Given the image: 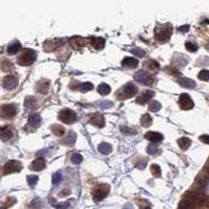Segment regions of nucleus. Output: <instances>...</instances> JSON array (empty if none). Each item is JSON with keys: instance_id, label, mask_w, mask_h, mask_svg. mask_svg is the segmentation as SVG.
<instances>
[{"instance_id": "nucleus-6", "label": "nucleus", "mask_w": 209, "mask_h": 209, "mask_svg": "<svg viewBox=\"0 0 209 209\" xmlns=\"http://www.w3.org/2000/svg\"><path fill=\"white\" fill-rule=\"evenodd\" d=\"M135 80L137 81V82L141 83V84L150 85V84H152L153 79L151 78V76H150V75H149L147 72H145V70L141 69V70H139V72H136V75H135Z\"/></svg>"}, {"instance_id": "nucleus-8", "label": "nucleus", "mask_w": 209, "mask_h": 209, "mask_svg": "<svg viewBox=\"0 0 209 209\" xmlns=\"http://www.w3.org/2000/svg\"><path fill=\"white\" fill-rule=\"evenodd\" d=\"M179 104H180L181 108H182V109H185V110L191 109V108L193 107V105H195L192 99H191L190 96H189L188 94H182V95L180 96Z\"/></svg>"}, {"instance_id": "nucleus-1", "label": "nucleus", "mask_w": 209, "mask_h": 209, "mask_svg": "<svg viewBox=\"0 0 209 209\" xmlns=\"http://www.w3.org/2000/svg\"><path fill=\"white\" fill-rule=\"evenodd\" d=\"M172 33V26L169 23L165 24H158L155 29V39L161 42H166L170 38Z\"/></svg>"}, {"instance_id": "nucleus-31", "label": "nucleus", "mask_w": 209, "mask_h": 209, "mask_svg": "<svg viewBox=\"0 0 209 209\" xmlns=\"http://www.w3.org/2000/svg\"><path fill=\"white\" fill-rule=\"evenodd\" d=\"M37 182H38V177L37 176H34V174H29V176H27V183H29V185L32 187V188L36 186Z\"/></svg>"}, {"instance_id": "nucleus-28", "label": "nucleus", "mask_w": 209, "mask_h": 209, "mask_svg": "<svg viewBox=\"0 0 209 209\" xmlns=\"http://www.w3.org/2000/svg\"><path fill=\"white\" fill-rule=\"evenodd\" d=\"M161 103L158 101H155V100H152V101L149 102L148 104V107H149V110H151V112H158V110L161 108Z\"/></svg>"}, {"instance_id": "nucleus-9", "label": "nucleus", "mask_w": 209, "mask_h": 209, "mask_svg": "<svg viewBox=\"0 0 209 209\" xmlns=\"http://www.w3.org/2000/svg\"><path fill=\"white\" fill-rule=\"evenodd\" d=\"M17 114V106L15 104H6V105L2 106L1 115L3 118L12 119Z\"/></svg>"}, {"instance_id": "nucleus-32", "label": "nucleus", "mask_w": 209, "mask_h": 209, "mask_svg": "<svg viewBox=\"0 0 209 209\" xmlns=\"http://www.w3.org/2000/svg\"><path fill=\"white\" fill-rule=\"evenodd\" d=\"M93 88H94V85H93V83H91V82L82 83L80 86V91H82V93H86V91H91Z\"/></svg>"}, {"instance_id": "nucleus-46", "label": "nucleus", "mask_w": 209, "mask_h": 209, "mask_svg": "<svg viewBox=\"0 0 209 209\" xmlns=\"http://www.w3.org/2000/svg\"><path fill=\"white\" fill-rule=\"evenodd\" d=\"M145 209H151L150 207H146V208H145Z\"/></svg>"}, {"instance_id": "nucleus-4", "label": "nucleus", "mask_w": 209, "mask_h": 209, "mask_svg": "<svg viewBox=\"0 0 209 209\" xmlns=\"http://www.w3.org/2000/svg\"><path fill=\"white\" fill-rule=\"evenodd\" d=\"M59 119H60L63 123L72 124V123L77 120V116H76V112H75L74 110L69 109V108H63V109L59 112Z\"/></svg>"}, {"instance_id": "nucleus-24", "label": "nucleus", "mask_w": 209, "mask_h": 209, "mask_svg": "<svg viewBox=\"0 0 209 209\" xmlns=\"http://www.w3.org/2000/svg\"><path fill=\"white\" fill-rule=\"evenodd\" d=\"M178 144H179V146H180L181 149L186 150V149H188L189 147H190L191 140L188 139V138H186V137H183V138H181V139L178 140Z\"/></svg>"}, {"instance_id": "nucleus-19", "label": "nucleus", "mask_w": 209, "mask_h": 209, "mask_svg": "<svg viewBox=\"0 0 209 209\" xmlns=\"http://www.w3.org/2000/svg\"><path fill=\"white\" fill-rule=\"evenodd\" d=\"M13 136H14V134H13L12 129L8 128V126H3L1 128V139H2V141L11 140L13 138Z\"/></svg>"}, {"instance_id": "nucleus-42", "label": "nucleus", "mask_w": 209, "mask_h": 209, "mask_svg": "<svg viewBox=\"0 0 209 209\" xmlns=\"http://www.w3.org/2000/svg\"><path fill=\"white\" fill-rule=\"evenodd\" d=\"M41 205H42V204H41V201H40L39 199L34 200V201L31 203V206H32V207H39V206H41Z\"/></svg>"}, {"instance_id": "nucleus-14", "label": "nucleus", "mask_w": 209, "mask_h": 209, "mask_svg": "<svg viewBox=\"0 0 209 209\" xmlns=\"http://www.w3.org/2000/svg\"><path fill=\"white\" fill-rule=\"evenodd\" d=\"M145 138H146L147 140L150 141L151 143H155V144L161 142V141H163V139H164L162 134L155 133V131H148V133L145 135Z\"/></svg>"}, {"instance_id": "nucleus-18", "label": "nucleus", "mask_w": 209, "mask_h": 209, "mask_svg": "<svg viewBox=\"0 0 209 209\" xmlns=\"http://www.w3.org/2000/svg\"><path fill=\"white\" fill-rule=\"evenodd\" d=\"M76 139H77L76 133H74V131H69V133L66 134V136H65L64 140H63V143H64L65 145H67V146H72V145L75 144V142H76Z\"/></svg>"}, {"instance_id": "nucleus-21", "label": "nucleus", "mask_w": 209, "mask_h": 209, "mask_svg": "<svg viewBox=\"0 0 209 209\" xmlns=\"http://www.w3.org/2000/svg\"><path fill=\"white\" fill-rule=\"evenodd\" d=\"M21 48V44L19 41H15L13 42V43H11L10 45L8 46V48H6V51H8V54L11 55H15L16 53H18L19 51H20Z\"/></svg>"}, {"instance_id": "nucleus-38", "label": "nucleus", "mask_w": 209, "mask_h": 209, "mask_svg": "<svg viewBox=\"0 0 209 209\" xmlns=\"http://www.w3.org/2000/svg\"><path fill=\"white\" fill-rule=\"evenodd\" d=\"M146 64H149L148 69H150V70H157L159 69V64L155 62V60H148L146 62Z\"/></svg>"}, {"instance_id": "nucleus-13", "label": "nucleus", "mask_w": 209, "mask_h": 209, "mask_svg": "<svg viewBox=\"0 0 209 209\" xmlns=\"http://www.w3.org/2000/svg\"><path fill=\"white\" fill-rule=\"evenodd\" d=\"M29 168L32 170H35V171H40V170L44 169L45 168V160L43 158H37L33 161Z\"/></svg>"}, {"instance_id": "nucleus-5", "label": "nucleus", "mask_w": 209, "mask_h": 209, "mask_svg": "<svg viewBox=\"0 0 209 209\" xmlns=\"http://www.w3.org/2000/svg\"><path fill=\"white\" fill-rule=\"evenodd\" d=\"M22 169V164L16 160H11L6 162L3 167L4 174H13V172H19Z\"/></svg>"}, {"instance_id": "nucleus-17", "label": "nucleus", "mask_w": 209, "mask_h": 209, "mask_svg": "<svg viewBox=\"0 0 209 209\" xmlns=\"http://www.w3.org/2000/svg\"><path fill=\"white\" fill-rule=\"evenodd\" d=\"M178 83L183 87H186V88H195V82L193 80L189 78H185V77H181V78H178L177 79Z\"/></svg>"}, {"instance_id": "nucleus-2", "label": "nucleus", "mask_w": 209, "mask_h": 209, "mask_svg": "<svg viewBox=\"0 0 209 209\" xmlns=\"http://www.w3.org/2000/svg\"><path fill=\"white\" fill-rule=\"evenodd\" d=\"M36 58H37V54H36L35 51L31 50V48H26L24 51V53L19 57L18 63L20 65H24V66L31 65L35 62Z\"/></svg>"}, {"instance_id": "nucleus-25", "label": "nucleus", "mask_w": 209, "mask_h": 209, "mask_svg": "<svg viewBox=\"0 0 209 209\" xmlns=\"http://www.w3.org/2000/svg\"><path fill=\"white\" fill-rule=\"evenodd\" d=\"M98 93L102 96H106L110 93V86L106 83H101V84L98 86Z\"/></svg>"}, {"instance_id": "nucleus-29", "label": "nucleus", "mask_w": 209, "mask_h": 209, "mask_svg": "<svg viewBox=\"0 0 209 209\" xmlns=\"http://www.w3.org/2000/svg\"><path fill=\"white\" fill-rule=\"evenodd\" d=\"M150 171H151V174H152V176L155 177V178H159V177L161 176V168H160V166L157 165V164H152V165L150 166Z\"/></svg>"}, {"instance_id": "nucleus-22", "label": "nucleus", "mask_w": 209, "mask_h": 209, "mask_svg": "<svg viewBox=\"0 0 209 209\" xmlns=\"http://www.w3.org/2000/svg\"><path fill=\"white\" fill-rule=\"evenodd\" d=\"M98 150L101 153H103V155H109L112 150V145L108 144V143L103 142V143H101V144H99Z\"/></svg>"}, {"instance_id": "nucleus-43", "label": "nucleus", "mask_w": 209, "mask_h": 209, "mask_svg": "<svg viewBox=\"0 0 209 209\" xmlns=\"http://www.w3.org/2000/svg\"><path fill=\"white\" fill-rule=\"evenodd\" d=\"M200 140H201L203 143H205V144H209V136L208 135H202L201 137H200Z\"/></svg>"}, {"instance_id": "nucleus-7", "label": "nucleus", "mask_w": 209, "mask_h": 209, "mask_svg": "<svg viewBox=\"0 0 209 209\" xmlns=\"http://www.w3.org/2000/svg\"><path fill=\"white\" fill-rule=\"evenodd\" d=\"M108 191H109V187L106 186V185H101V186L97 187V188L95 189V191H94V193H93L94 201H95L96 203H97V202L102 201V200H103L104 198L107 195Z\"/></svg>"}, {"instance_id": "nucleus-15", "label": "nucleus", "mask_w": 209, "mask_h": 209, "mask_svg": "<svg viewBox=\"0 0 209 209\" xmlns=\"http://www.w3.org/2000/svg\"><path fill=\"white\" fill-rule=\"evenodd\" d=\"M41 123V117L39 115H31L29 118V121H27V126L32 127L33 129L38 128V126Z\"/></svg>"}, {"instance_id": "nucleus-40", "label": "nucleus", "mask_w": 209, "mask_h": 209, "mask_svg": "<svg viewBox=\"0 0 209 209\" xmlns=\"http://www.w3.org/2000/svg\"><path fill=\"white\" fill-rule=\"evenodd\" d=\"M69 207V202H64V203H62V204L56 205L57 209H67Z\"/></svg>"}, {"instance_id": "nucleus-12", "label": "nucleus", "mask_w": 209, "mask_h": 209, "mask_svg": "<svg viewBox=\"0 0 209 209\" xmlns=\"http://www.w3.org/2000/svg\"><path fill=\"white\" fill-rule=\"evenodd\" d=\"M153 96H155V93H153L152 91H143L142 94L139 96V97L137 98V103L139 104H145L147 103V102L149 101L150 99H152Z\"/></svg>"}, {"instance_id": "nucleus-39", "label": "nucleus", "mask_w": 209, "mask_h": 209, "mask_svg": "<svg viewBox=\"0 0 209 209\" xmlns=\"http://www.w3.org/2000/svg\"><path fill=\"white\" fill-rule=\"evenodd\" d=\"M131 53H133L134 55H136L137 57H144L145 56V52L143 50H141V48H133V50L131 51Z\"/></svg>"}, {"instance_id": "nucleus-41", "label": "nucleus", "mask_w": 209, "mask_h": 209, "mask_svg": "<svg viewBox=\"0 0 209 209\" xmlns=\"http://www.w3.org/2000/svg\"><path fill=\"white\" fill-rule=\"evenodd\" d=\"M178 31H179V32H181V33H187V32L189 31V25H188V24L182 25V26L179 27Z\"/></svg>"}, {"instance_id": "nucleus-20", "label": "nucleus", "mask_w": 209, "mask_h": 209, "mask_svg": "<svg viewBox=\"0 0 209 209\" xmlns=\"http://www.w3.org/2000/svg\"><path fill=\"white\" fill-rule=\"evenodd\" d=\"M91 44L93 48H96V50H100V48H104V45H105V41H104L103 38H91Z\"/></svg>"}, {"instance_id": "nucleus-44", "label": "nucleus", "mask_w": 209, "mask_h": 209, "mask_svg": "<svg viewBox=\"0 0 209 209\" xmlns=\"http://www.w3.org/2000/svg\"><path fill=\"white\" fill-rule=\"evenodd\" d=\"M99 104H100V105H101L103 108H107L108 106H112V104L110 103V102H101V103H99Z\"/></svg>"}, {"instance_id": "nucleus-11", "label": "nucleus", "mask_w": 209, "mask_h": 209, "mask_svg": "<svg viewBox=\"0 0 209 209\" xmlns=\"http://www.w3.org/2000/svg\"><path fill=\"white\" fill-rule=\"evenodd\" d=\"M89 122L91 124H94L97 127H103L104 124H105V120H104V117L102 116L99 112H96V114L91 115V119H89Z\"/></svg>"}, {"instance_id": "nucleus-33", "label": "nucleus", "mask_w": 209, "mask_h": 209, "mask_svg": "<svg viewBox=\"0 0 209 209\" xmlns=\"http://www.w3.org/2000/svg\"><path fill=\"white\" fill-rule=\"evenodd\" d=\"M147 152L150 153V155H155V153L160 152V149L158 148V146L155 144V143H150L147 147Z\"/></svg>"}, {"instance_id": "nucleus-16", "label": "nucleus", "mask_w": 209, "mask_h": 209, "mask_svg": "<svg viewBox=\"0 0 209 209\" xmlns=\"http://www.w3.org/2000/svg\"><path fill=\"white\" fill-rule=\"evenodd\" d=\"M139 64V61L136 58H131V57H125L122 60V66L126 67V69H135Z\"/></svg>"}, {"instance_id": "nucleus-34", "label": "nucleus", "mask_w": 209, "mask_h": 209, "mask_svg": "<svg viewBox=\"0 0 209 209\" xmlns=\"http://www.w3.org/2000/svg\"><path fill=\"white\" fill-rule=\"evenodd\" d=\"M120 129H121V131H122L124 135H136V133H137V131L136 129H133V128H131V127H128V126H121L120 127Z\"/></svg>"}, {"instance_id": "nucleus-45", "label": "nucleus", "mask_w": 209, "mask_h": 209, "mask_svg": "<svg viewBox=\"0 0 209 209\" xmlns=\"http://www.w3.org/2000/svg\"><path fill=\"white\" fill-rule=\"evenodd\" d=\"M123 209H134V207H133V205H131V204H126V205L123 207Z\"/></svg>"}, {"instance_id": "nucleus-30", "label": "nucleus", "mask_w": 209, "mask_h": 209, "mask_svg": "<svg viewBox=\"0 0 209 209\" xmlns=\"http://www.w3.org/2000/svg\"><path fill=\"white\" fill-rule=\"evenodd\" d=\"M61 182H62V174H61L60 172H56V174H54L53 179H52L53 185H54V186H57V185H59Z\"/></svg>"}, {"instance_id": "nucleus-36", "label": "nucleus", "mask_w": 209, "mask_h": 209, "mask_svg": "<svg viewBox=\"0 0 209 209\" xmlns=\"http://www.w3.org/2000/svg\"><path fill=\"white\" fill-rule=\"evenodd\" d=\"M199 79L203 81H209V70L207 69L201 70L199 74Z\"/></svg>"}, {"instance_id": "nucleus-35", "label": "nucleus", "mask_w": 209, "mask_h": 209, "mask_svg": "<svg viewBox=\"0 0 209 209\" xmlns=\"http://www.w3.org/2000/svg\"><path fill=\"white\" fill-rule=\"evenodd\" d=\"M70 160L74 164H80L83 160V157L80 155V153H72V157H70Z\"/></svg>"}, {"instance_id": "nucleus-27", "label": "nucleus", "mask_w": 209, "mask_h": 209, "mask_svg": "<svg viewBox=\"0 0 209 209\" xmlns=\"http://www.w3.org/2000/svg\"><path fill=\"white\" fill-rule=\"evenodd\" d=\"M151 123H152V118H151L148 114L143 115L142 118H141V124L144 127H148L151 125Z\"/></svg>"}, {"instance_id": "nucleus-37", "label": "nucleus", "mask_w": 209, "mask_h": 209, "mask_svg": "<svg viewBox=\"0 0 209 209\" xmlns=\"http://www.w3.org/2000/svg\"><path fill=\"white\" fill-rule=\"evenodd\" d=\"M185 48H186L187 51H189V52H197L198 51V45H195V43H192V42H186V44H185Z\"/></svg>"}, {"instance_id": "nucleus-3", "label": "nucleus", "mask_w": 209, "mask_h": 209, "mask_svg": "<svg viewBox=\"0 0 209 209\" xmlns=\"http://www.w3.org/2000/svg\"><path fill=\"white\" fill-rule=\"evenodd\" d=\"M137 93H138L137 86L134 83L129 82L119 91V97L121 99H128V98L134 97Z\"/></svg>"}, {"instance_id": "nucleus-23", "label": "nucleus", "mask_w": 209, "mask_h": 209, "mask_svg": "<svg viewBox=\"0 0 209 209\" xmlns=\"http://www.w3.org/2000/svg\"><path fill=\"white\" fill-rule=\"evenodd\" d=\"M24 106L27 109H34V108H36V106H37V101H36V99L34 97L29 96V97H26L24 100Z\"/></svg>"}, {"instance_id": "nucleus-10", "label": "nucleus", "mask_w": 209, "mask_h": 209, "mask_svg": "<svg viewBox=\"0 0 209 209\" xmlns=\"http://www.w3.org/2000/svg\"><path fill=\"white\" fill-rule=\"evenodd\" d=\"M2 85L6 89H14L18 85V79L16 78V76L8 75V76L4 77L3 81H2Z\"/></svg>"}, {"instance_id": "nucleus-26", "label": "nucleus", "mask_w": 209, "mask_h": 209, "mask_svg": "<svg viewBox=\"0 0 209 209\" xmlns=\"http://www.w3.org/2000/svg\"><path fill=\"white\" fill-rule=\"evenodd\" d=\"M43 81L44 80H42V81H40L39 83H38V85H37V91H38V93H40V94H48V86H50V83L46 81L45 83H43Z\"/></svg>"}]
</instances>
